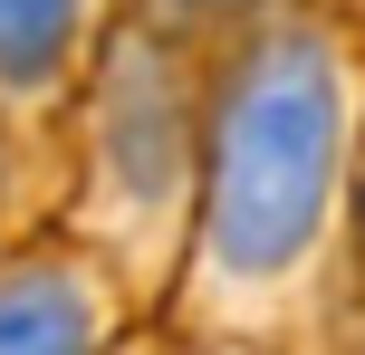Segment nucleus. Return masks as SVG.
<instances>
[]
</instances>
